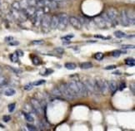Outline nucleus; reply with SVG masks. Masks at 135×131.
<instances>
[{
    "label": "nucleus",
    "instance_id": "aec40b11",
    "mask_svg": "<svg viewBox=\"0 0 135 131\" xmlns=\"http://www.w3.org/2000/svg\"><path fill=\"white\" fill-rule=\"evenodd\" d=\"M18 3H19V5H20V8H21V9H23V10L26 9L29 6L28 0H20Z\"/></svg>",
    "mask_w": 135,
    "mask_h": 131
},
{
    "label": "nucleus",
    "instance_id": "b1692460",
    "mask_svg": "<svg viewBox=\"0 0 135 131\" xmlns=\"http://www.w3.org/2000/svg\"><path fill=\"white\" fill-rule=\"evenodd\" d=\"M114 35H115V37L118 38H125L126 37V33L124 32H122V31L114 32Z\"/></svg>",
    "mask_w": 135,
    "mask_h": 131
},
{
    "label": "nucleus",
    "instance_id": "7c9ffc66",
    "mask_svg": "<svg viewBox=\"0 0 135 131\" xmlns=\"http://www.w3.org/2000/svg\"><path fill=\"white\" fill-rule=\"evenodd\" d=\"M104 55L102 52H98L94 55V58L98 61H102L104 58Z\"/></svg>",
    "mask_w": 135,
    "mask_h": 131
},
{
    "label": "nucleus",
    "instance_id": "ea45409f",
    "mask_svg": "<svg viewBox=\"0 0 135 131\" xmlns=\"http://www.w3.org/2000/svg\"><path fill=\"white\" fill-rule=\"evenodd\" d=\"M10 120H11V117L9 115H4L3 117V120L4 122H9L10 121Z\"/></svg>",
    "mask_w": 135,
    "mask_h": 131
},
{
    "label": "nucleus",
    "instance_id": "de8ad7c7",
    "mask_svg": "<svg viewBox=\"0 0 135 131\" xmlns=\"http://www.w3.org/2000/svg\"><path fill=\"white\" fill-rule=\"evenodd\" d=\"M130 90H132V92L134 95V94H135V84L134 83H132L130 85Z\"/></svg>",
    "mask_w": 135,
    "mask_h": 131
},
{
    "label": "nucleus",
    "instance_id": "4c0bfd02",
    "mask_svg": "<svg viewBox=\"0 0 135 131\" xmlns=\"http://www.w3.org/2000/svg\"><path fill=\"white\" fill-rule=\"evenodd\" d=\"M55 51L58 53H59V54H63L64 52V49L62 47H57V48H55Z\"/></svg>",
    "mask_w": 135,
    "mask_h": 131
},
{
    "label": "nucleus",
    "instance_id": "c85d7f7f",
    "mask_svg": "<svg viewBox=\"0 0 135 131\" xmlns=\"http://www.w3.org/2000/svg\"><path fill=\"white\" fill-rule=\"evenodd\" d=\"M125 63H126V65L129 66V67H133L135 64V61L133 58H128L125 60Z\"/></svg>",
    "mask_w": 135,
    "mask_h": 131
},
{
    "label": "nucleus",
    "instance_id": "a878e982",
    "mask_svg": "<svg viewBox=\"0 0 135 131\" xmlns=\"http://www.w3.org/2000/svg\"><path fill=\"white\" fill-rule=\"evenodd\" d=\"M7 83H8L7 78L4 76L0 74V86H3V85H5Z\"/></svg>",
    "mask_w": 135,
    "mask_h": 131
},
{
    "label": "nucleus",
    "instance_id": "20e7f679",
    "mask_svg": "<svg viewBox=\"0 0 135 131\" xmlns=\"http://www.w3.org/2000/svg\"><path fill=\"white\" fill-rule=\"evenodd\" d=\"M59 16V25L58 28L60 30H64L68 24V16L66 13H60Z\"/></svg>",
    "mask_w": 135,
    "mask_h": 131
},
{
    "label": "nucleus",
    "instance_id": "3c124183",
    "mask_svg": "<svg viewBox=\"0 0 135 131\" xmlns=\"http://www.w3.org/2000/svg\"><path fill=\"white\" fill-rule=\"evenodd\" d=\"M52 72H53V71H52V70H48V71H47V72L45 73V75L47 76V75H48V74H49V73H52Z\"/></svg>",
    "mask_w": 135,
    "mask_h": 131
},
{
    "label": "nucleus",
    "instance_id": "4468645a",
    "mask_svg": "<svg viewBox=\"0 0 135 131\" xmlns=\"http://www.w3.org/2000/svg\"><path fill=\"white\" fill-rule=\"evenodd\" d=\"M127 17L128 19L129 25H133L135 23V13L133 9H129L128 11H126Z\"/></svg>",
    "mask_w": 135,
    "mask_h": 131
},
{
    "label": "nucleus",
    "instance_id": "7ed1b4c3",
    "mask_svg": "<svg viewBox=\"0 0 135 131\" xmlns=\"http://www.w3.org/2000/svg\"><path fill=\"white\" fill-rule=\"evenodd\" d=\"M59 90H60L61 93H62V96H64V98H66L67 100L74 99V96H73V94L71 93V91L69 90L67 84H65V83L61 84L59 86Z\"/></svg>",
    "mask_w": 135,
    "mask_h": 131
},
{
    "label": "nucleus",
    "instance_id": "6e6552de",
    "mask_svg": "<svg viewBox=\"0 0 135 131\" xmlns=\"http://www.w3.org/2000/svg\"><path fill=\"white\" fill-rule=\"evenodd\" d=\"M67 85H68V86L69 90L71 91V93L73 94V96H74V98H76V97H79V96H80L79 91V88H78V85H77V84H76V81H70L69 83H68Z\"/></svg>",
    "mask_w": 135,
    "mask_h": 131
},
{
    "label": "nucleus",
    "instance_id": "e433bc0d",
    "mask_svg": "<svg viewBox=\"0 0 135 131\" xmlns=\"http://www.w3.org/2000/svg\"><path fill=\"white\" fill-rule=\"evenodd\" d=\"M27 127H28V130H32V131H36V130H38V128H36L35 126L31 125H29V124L27 125Z\"/></svg>",
    "mask_w": 135,
    "mask_h": 131
},
{
    "label": "nucleus",
    "instance_id": "ddd939ff",
    "mask_svg": "<svg viewBox=\"0 0 135 131\" xmlns=\"http://www.w3.org/2000/svg\"><path fill=\"white\" fill-rule=\"evenodd\" d=\"M76 84L78 85V88H79L80 96H87L88 91H87V89H86V86L83 84V82H81V81H76Z\"/></svg>",
    "mask_w": 135,
    "mask_h": 131
},
{
    "label": "nucleus",
    "instance_id": "37998d69",
    "mask_svg": "<svg viewBox=\"0 0 135 131\" xmlns=\"http://www.w3.org/2000/svg\"><path fill=\"white\" fill-rule=\"evenodd\" d=\"M9 44L10 45V46H17V45L19 44V42H17V41H11V42H9Z\"/></svg>",
    "mask_w": 135,
    "mask_h": 131
},
{
    "label": "nucleus",
    "instance_id": "0eeeda50",
    "mask_svg": "<svg viewBox=\"0 0 135 131\" xmlns=\"http://www.w3.org/2000/svg\"><path fill=\"white\" fill-rule=\"evenodd\" d=\"M31 105H32V107L33 110H34V112L38 114H42L43 112V106L41 105L40 102L36 100V99H31Z\"/></svg>",
    "mask_w": 135,
    "mask_h": 131
},
{
    "label": "nucleus",
    "instance_id": "f8f14e48",
    "mask_svg": "<svg viewBox=\"0 0 135 131\" xmlns=\"http://www.w3.org/2000/svg\"><path fill=\"white\" fill-rule=\"evenodd\" d=\"M93 22L96 24V26L100 28V29H104V28L108 27L107 24H106L105 21L104 20V18L101 17V16H99V17H96L93 19Z\"/></svg>",
    "mask_w": 135,
    "mask_h": 131
},
{
    "label": "nucleus",
    "instance_id": "603ef678",
    "mask_svg": "<svg viewBox=\"0 0 135 131\" xmlns=\"http://www.w3.org/2000/svg\"><path fill=\"white\" fill-rule=\"evenodd\" d=\"M113 74H114V75H120L121 72H120V71H116V72H113Z\"/></svg>",
    "mask_w": 135,
    "mask_h": 131
},
{
    "label": "nucleus",
    "instance_id": "412c9836",
    "mask_svg": "<svg viewBox=\"0 0 135 131\" xmlns=\"http://www.w3.org/2000/svg\"><path fill=\"white\" fill-rule=\"evenodd\" d=\"M15 90L13 89V88H8L7 90H5L4 91V95L7 96H13L14 95H15Z\"/></svg>",
    "mask_w": 135,
    "mask_h": 131
},
{
    "label": "nucleus",
    "instance_id": "864d4df0",
    "mask_svg": "<svg viewBox=\"0 0 135 131\" xmlns=\"http://www.w3.org/2000/svg\"><path fill=\"white\" fill-rule=\"evenodd\" d=\"M54 1H56L57 3H61V2H62V1H63V0H54Z\"/></svg>",
    "mask_w": 135,
    "mask_h": 131
},
{
    "label": "nucleus",
    "instance_id": "dca6fc26",
    "mask_svg": "<svg viewBox=\"0 0 135 131\" xmlns=\"http://www.w3.org/2000/svg\"><path fill=\"white\" fill-rule=\"evenodd\" d=\"M24 10H25V13L28 15V17L33 18H34L35 13H36V11H37V9L34 8V6H28L27 9H24Z\"/></svg>",
    "mask_w": 135,
    "mask_h": 131
},
{
    "label": "nucleus",
    "instance_id": "423d86ee",
    "mask_svg": "<svg viewBox=\"0 0 135 131\" xmlns=\"http://www.w3.org/2000/svg\"><path fill=\"white\" fill-rule=\"evenodd\" d=\"M83 84L85 85L86 89H87L88 94H93L95 92H98L97 88H96L95 81H93L92 79H88L87 81H85Z\"/></svg>",
    "mask_w": 135,
    "mask_h": 131
},
{
    "label": "nucleus",
    "instance_id": "9d476101",
    "mask_svg": "<svg viewBox=\"0 0 135 131\" xmlns=\"http://www.w3.org/2000/svg\"><path fill=\"white\" fill-rule=\"evenodd\" d=\"M68 23L71 24V26L73 27H74L75 29H81L82 27V23L79 18H78L76 17H70L68 18Z\"/></svg>",
    "mask_w": 135,
    "mask_h": 131
},
{
    "label": "nucleus",
    "instance_id": "393cba45",
    "mask_svg": "<svg viewBox=\"0 0 135 131\" xmlns=\"http://www.w3.org/2000/svg\"><path fill=\"white\" fill-rule=\"evenodd\" d=\"M23 115H24V117H25V119H26V120L28 121V122H34V117H33L30 114H28V113H25V112H23Z\"/></svg>",
    "mask_w": 135,
    "mask_h": 131
},
{
    "label": "nucleus",
    "instance_id": "f704fd0d",
    "mask_svg": "<svg viewBox=\"0 0 135 131\" xmlns=\"http://www.w3.org/2000/svg\"><path fill=\"white\" fill-rule=\"evenodd\" d=\"M45 83V81L44 80H40V81H34V83H33L32 85H43V84H44Z\"/></svg>",
    "mask_w": 135,
    "mask_h": 131
},
{
    "label": "nucleus",
    "instance_id": "bb28decb",
    "mask_svg": "<svg viewBox=\"0 0 135 131\" xmlns=\"http://www.w3.org/2000/svg\"><path fill=\"white\" fill-rule=\"evenodd\" d=\"M52 94L54 96H57V97H61V96H62V93H61L60 90L59 88H54L52 91Z\"/></svg>",
    "mask_w": 135,
    "mask_h": 131
},
{
    "label": "nucleus",
    "instance_id": "79ce46f5",
    "mask_svg": "<svg viewBox=\"0 0 135 131\" xmlns=\"http://www.w3.org/2000/svg\"><path fill=\"white\" fill-rule=\"evenodd\" d=\"M117 67L116 66H114V65H112V66H108V67H105V70H108V71H109V70H113V69H115Z\"/></svg>",
    "mask_w": 135,
    "mask_h": 131
},
{
    "label": "nucleus",
    "instance_id": "a19ab883",
    "mask_svg": "<svg viewBox=\"0 0 135 131\" xmlns=\"http://www.w3.org/2000/svg\"><path fill=\"white\" fill-rule=\"evenodd\" d=\"M73 37H74V35L70 34V35H68V36H64V37H63L62 39H64V40H68V39H71V38H73Z\"/></svg>",
    "mask_w": 135,
    "mask_h": 131
},
{
    "label": "nucleus",
    "instance_id": "c9c22d12",
    "mask_svg": "<svg viewBox=\"0 0 135 131\" xmlns=\"http://www.w3.org/2000/svg\"><path fill=\"white\" fill-rule=\"evenodd\" d=\"M121 47L123 49H134V46L133 45H122Z\"/></svg>",
    "mask_w": 135,
    "mask_h": 131
},
{
    "label": "nucleus",
    "instance_id": "f3484780",
    "mask_svg": "<svg viewBox=\"0 0 135 131\" xmlns=\"http://www.w3.org/2000/svg\"><path fill=\"white\" fill-rule=\"evenodd\" d=\"M108 89L113 94L115 93L117 91V90H118V85L116 83V81H110V82L108 83Z\"/></svg>",
    "mask_w": 135,
    "mask_h": 131
},
{
    "label": "nucleus",
    "instance_id": "2eb2a0df",
    "mask_svg": "<svg viewBox=\"0 0 135 131\" xmlns=\"http://www.w3.org/2000/svg\"><path fill=\"white\" fill-rule=\"evenodd\" d=\"M58 25H59V16L58 15L52 16L50 20V28L56 29V28H58Z\"/></svg>",
    "mask_w": 135,
    "mask_h": 131
},
{
    "label": "nucleus",
    "instance_id": "c756f323",
    "mask_svg": "<svg viewBox=\"0 0 135 131\" xmlns=\"http://www.w3.org/2000/svg\"><path fill=\"white\" fill-rule=\"evenodd\" d=\"M32 60H33V63H34L35 66H38L41 64V60L38 58V56H33Z\"/></svg>",
    "mask_w": 135,
    "mask_h": 131
},
{
    "label": "nucleus",
    "instance_id": "39448f33",
    "mask_svg": "<svg viewBox=\"0 0 135 131\" xmlns=\"http://www.w3.org/2000/svg\"><path fill=\"white\" fill-rule=\"evenodd\" d=\"M50 20H51V16L48 14H44L42 20H41L40 25L42 27V29L44 32H48L50 30Z\"/></svg>",
    "mask_w": 135,
    "mask_h": 131
},
{
    "label": "nucleus",
    "instance_id": "6ab92c4d",
    "mask_svg": "<svg viewBox=\"0 0 135 131\" xmlns=\"http://www.w3.org/2000/svg\"><path fill=\"white\" fill-rule=\"evenodd\" d=\"M92 67H93V64L91 62H88V61H86V62H83L80 64L81 69H85V70H87V69H90Z\"/></svg>",
    "mask_w": 135,
    "mask_h": 131
},
{
    "label": "nucleus",
    "instance_id": "8fccbe9b",
    "mask_svg": "<svg viewBox=\"0 0 135 131\" xmlns=\"http://www.w3.org/2000/svg\"><path fill=\"white\" fill-rule=\"evenodd\" d=\"M12 40H13V38H12V37H9V38H5L6 42H11Z\"/></svg>",
    "mask_w": 135,
    "mask_h": 131
},
{
    "label": "nucleus",
    "instance_id": "09e8293b",
    "mask_svg": "<svg viewBox=\"0 0 135 131\" xmlns=\"http://www.w3.org/2000/svg\"><path fill=\"white\" fill-rule=\"evenodd\" d=\"M94 37H95V38H101V39H107V38H104V37H102V36H100V35H95Z\"/></svg>",
    "mask_w": 135,
    "mask_h": 131
},
{
    "label": "nucleus",
    "instance_id": "a211bd4d",
    "mask_svg": "<svg viewBox=\"0 0 135 131\" xmlns=\"http://www.w3.org/2000/svg\"><path fill=\"white\" fill-rule=\"evenodd\" d=\"M101 17L104 18V20L105 21L106 24H107V27H110V26H113V23H112V21L110 20V18H108V16L107 15L106 13H104L103 14L101 15Z\"/></svg>",
    "mask_w": 135,
    "mask_h": 131
},
{
    "label": "nucleus",
    "instance_id": "f03ea898",
    "mask_svg": "<svg viewBox=\"0 0 135 131\" xmlns=\"http://www.w3.org/2000/svg\"><path fill=\"white\" fill-rule=\"evenodd\" d=\"M106 13H107L108 18L112 21L113 25H117V24H118L119 13H118V11L116 9H114V8H109V9L106 11Z\"/></svg>",
    "mask_w": 135,
    "mask_h": 131
},
{
    "label": "nucleus",
    "instance_id": "49530a36",
    "mask_svg": "<svg viewBox=\"0 0 135 131\" xmlns=\"http://www.w3.org/2000/svg\"><path fill=\"white\" fill-rule=\"evenodd\" d=\"M29 6H34L36 4V0H28Z\"/></svg>",
    "mask_w": 135,
    "mask_h": 131
},
{
    "label": "nucleus",
    "instance_id": "473e14b6",
    "mask_svg": "<svg viewBox=\"0 0 135 131\" xmlns=\"http://www.w3.org/2000/svg\"><path fill=\"white\" fill-rule=\"evenodd\" d=\"M122 53H124V52H121L119 50H116V51H113L112 52V56L113 57H118V56H119L122 54Z\"/></svg>",
    "mask_w": 135,
    "mask_h": 131
},
{
    "label": "nucleus",
    "instance_id": "1a4fd4ad",
    "mask_svg": "<svg viewBox=\"0 0 135 131\" xmlns=\"http://www.w3.org/2000/svg\"><path fill=\"white\" fill-rule=\"evenodd\" d=\"M44 15V12L43 9H38V10L36 11L34 18V24L35 26H39L41 23V20H42L43 17Z\"/></svg>",
    "mask_w": 135,
    "mask_h": 131
},
{
    "label": "nucleus",
    "instance_id": "c03bdc74",
    "mask_svg": "<svg viewBox=\"0 0 135 131\" xmlns=\"http://www.w3.org/2000/svg\"><path fill=\"white\" fill-rule=\"evenodd\" d=\"M33 44H36V45H41L43 43V40H38V41H34L32 42Z\"/></svg>",
    "mask_w": 135,
    "mask_h": 131
},
{
    "label": "nucleus",
    "instance_id": "58836bf2",
    "mask_svg": "<svg viewBox=\"0 0 135 131\" xmlns=\"http://www.w3.org/2000/svg\"><path fill=\"white\" fill-rule=\"evenodd\" d=\"M33 86H34V85H31V84H29V85H25V86L23 87V89L25 90V91H30V90H32V89H33Z\"/></svg>",
    "mask_w": 135,
    "mask_h": 131
},
{
    "label": "nucleus",
    "instance_id": "72a5a7b5",
    "mask_svg": "<svg viewBox=\"0 0 135 131\" xmlns=\"http://www.w3.org/2000/svg\"><path fill=\"white\" fill-rule=\"evenodd\" d=\"M15 106H16V105H15L14 103H12V104H9V106H8V108H9V111L10 113L14 112V109H15Z\"/></svg>",
    "mask_w": 135,
    "mask_h": 131
},
{
    "label": "nucleus",
    "instance_id": "4be33fe9",
    "mask_svg": "<svg viewBox=\"0 0 135 131\" xmlns=\"http://www.w3.org/2000/svg\"><path fill=\"white\" fill-rule=\"evenodd\" d=\"M65 67H66L68 70H74V69H76L77 66L73 62H67L65 64Z\"/></svg>",
    "mask_w": 135,
    "mask_h": 131
},
{
    "label": "nucleus",
    "instance_id": "f257e3e1",
    "mask_svg": "<svg viewBox=\"0 0 135 131\" xmlns=\"http://www.w3.org/2000/svg\"><path fill=\"white\" fill-rule=\"evenodd\" d=\"M95 84H96V88L97 91L100 92L103 95H107L108 92L109 91L108 89V83L105 80L98 78L95 81Z\"/></svg>",
    "mask_w": 135,
    "mask_h": 131
},
{
    "label": "nucleus",
    "instance_id": "2f4dec72",
    "mask_svg": "<svg viewBox=\"0 0 135 131\" xmlns=\"http://www.w3.org/2000/svg\"><path fill=\"white\" fill-rule=\"evenodd\" d=\"M12 7H13L14 10H15V11L21 10V8H20V5H19V3L18 2H14L13 4H12Z\"/></svg>",
    "mask_w": 135,
    "mask_h": 131
},
{
    "label": "nucleus",
    "instance_id": "5701e85b",
    "mask_svg": "<svg viewBox=\"0 0 135 131\" xmlns=\"http://www.w3.org/2000/svg\"><path fill=\"white\" fill-rule=\"evenodd\" d=\"M38 9H44L45 7V0H36V4Z\"/></svg>",
    "mask_w": 135,
    "mask_h": 131
},
{
    "label": "nucleus",
    "instance_id": "cd10ccee",
    "mask_svg": "<svg viewBox=\"0 0 135 131\" xmlns=\"http://www.w3.org/2000/svg\"><path fill=\"white\" fill-rule=\"evenodd\" d=\"M9 57H10L11 61H13V62H18V55L17 54V52L11 54Z\"/></svg>",
    "mask_w": 135,
    "mask_h": 131
},
{
    "label": "nucleus",
    "instance_id": "a18cd8bd",
    "mask_svg": "<svg viewBox=\"0 0 135 131\" xmlns=\"http://www.w3.org/2000/svg\"><path fill=\"white\" fill-rule=\"evenodd\" d=\"M125 87H126V84L124 82H121L120 85H119V87H118V88H119L120 91H123V90H124Z\"/></svg>",
    "mask_w": 135,
    "mask_h": 131
},
{
    "label": "nucleus",
    "instance_id": "9b49d317",
    "mask_svg": "<svg viewBox=\"0 0 135 131\" xmlns=\"http://www.w3.org/2000/svg\"><path fill=\"white\" fill-rule=\"evenodd\" d=\"M119 22L123 26L127 27L129 26V23H128V19L127 17V13H126V10L123 9L121 11V13L119 14Z\"/></svg>",
    "mask_w": 135,
    "mask_h": 131
}]
</instances>
